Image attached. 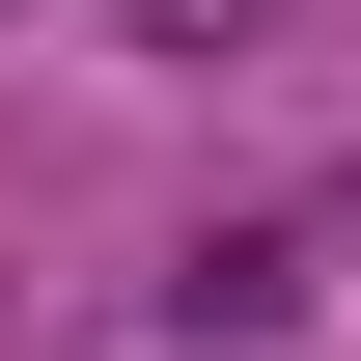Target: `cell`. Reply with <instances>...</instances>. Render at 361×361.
<instances>
[{"label":"cell","instance_id":"obj_1","mask_svg":"<svg viewBox=\"0 0 361 361\" xmlns=\"http://www.w3.org/2000/svg\"><path fill=\"white\" fill-rule=\"evenodd\" d=\"M223 334H306V223H250V250L167 278V361H223Z\"/></svg>","mask_w":361,"mask_h":361},{"label":"cell","instance_id":"obj_2","mask_svg":"<svg viewBox=\"0 0 361 361\" xmlns=\"http://www.w3.org/2000/svg\"><path fill=\"white\" fill-rule=\"evenodd\" d=\"M167 28H278V0H167Z\"/></svg>","mask_w":361,"mask_h":361}]
</instances>
